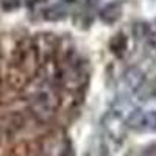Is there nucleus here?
I'll list each match as a JSON object with an SVG mask.
<instances>
[{
    "label": "nucleus",
    "instance_id": "f257e3e1",
    "mask_svg": "<svg viewBox=\"0 0 156 156\" xmlns=\"http://www.w3.org/2000/svg\"><path fill=\"white\" fill-rule=\"evenodd\" d=\"M123 80L133 90H139L142 86H144L145 75H144V72H142L139 67H129L123 73Z\"/></svg>",
    "mask_w": 156,
    "mask_h": 156
},
{
    "label": "nucleus",
    "instance_id": "0eeeda50",
    "mask_svg": "<svg viewBox=\"0 0 156 156\" xmlns=\"http://www.w3.org/2000/svg\"><path fill=\"white\" fill-rule=\"evenodd\" d=\"M44 17L47 20H61L66 17V11H62L58 6H53V8H48L47 11H44Z\"/></svg>",
    "mask_w": 156,
    "mask_h": 156
},
{
    "label": "nucleus",
    "instance_id": "f03ea898",
    "mask_svg": "<svg viewBox=\"0 0 156 156\" xmlns=\"http://www.w3.org/2000/svg\"><path fill=\"white\" fill-rule=\"evenodd\" d=\"M122 16V5L120 2H111L100 11V19L105 23H114Z\"/></svg>",
    "mask_w": 156,
    "mask_h": 156
},
{
    "label": "nucleus",
    "instance_id": "1a4fd4ad",
    "mask_svg": "<svg viewBox=\"0 0 156 156\" xmlns=\"http://www.w3.org/2000/svg\"><path fill=\"white\" fill-rule=\"evenodd\" d=\"M153 95H154V97H156V89H154V94H153Z\"/></svg>",
    "mask_w": 156,
    "mask_h": 156
},
{
    "label": "nucleus",
    "instance_id": "7ed1b4c3",
    "mask_svg": "<svg viewBox=\"0 0 156 156\" xmlns=\"http://www.w3.org/2000/svg\"><path fill=\"white\" fill-rule=\"evenodd\" d=\"M126 47H128V41H126V37L122 33H119V34H115V36L111 37L109 48H111V51L115 56H123Z\"/></svg>",
    "mask_w": 156,
    "mask_h": 156
},
{
    "label": "nucleus",
    "instance_id": "20e7f679",
    "mask_svg": "<svg viewBox=\"0 0 156 156\" xmlns=\"http://www.w3.org/2000/svg\"><path fill=\"white\" fill-rule=\"evenodd\" d=\"M144 112L142 109H133L131 112L128 114L126 117V125L129 128H134V129H142V119H144Z\"/></svg>",
    "mask_w": 156,
    "mask_h": 156
},
{
    "label": "nucleus",
    "instance_id": "39448f33",
    "mask_svg": "<svg viewBox=\"0 0 156 156\" xmlns=\"http://www.w3.org/2000/svg\"><path fill=\"white\" fill-rule=\"evenodd\" d=\"M142 129L156 131V111H145L142 119Z\"/></svg>",
    "mask_w": 156,
    "mask_h": 156
},
{
    "label": "nucleus",
    "instance_id": "6e6552de",
    "mask_svg": "<svg viewBox=\"0 0 156 156\" xmlns=\"http://www.w3.org/2000/svg\"><path fill=\"white\" fill-rule=\"evenodd\" d=\"M19 5H20L19 0H2V8L5 11H12V9L19 8Z\"/></svg>",
    "mask_w": 156,
    "mask_h": 156
},
{
    "label": "nucleus",
    "instance_id": "423d86ee",
    "mask_svg": "<svg viewBox=\"0 0 156 156\" xmlns=\"http://www.w3.org/2000/svg\"><path fill=\"white\" fill-rule=\"evenodd\" d=\"M133 34L137 39H147L151 36V30H150V25L145 22H137L134 27H133Z\"/></svg>",
    "mask_w": 156,
    "mask_h": 156
}]
</instances>
